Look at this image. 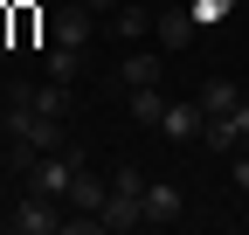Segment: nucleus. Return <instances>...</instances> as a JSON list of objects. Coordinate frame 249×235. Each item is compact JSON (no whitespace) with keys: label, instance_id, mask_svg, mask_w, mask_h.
<instances>
[{"label":"nucleus","instance_id":"1","mask_svg":"<svg viewBox=\"0 0 249 235\" xmlns=\"http://www.w3.org/2000/svg\"><path fill=\"white\" fill-rule=\"evenodd\" d=\"M0 125H7L14 145H28V152H62L70 145V132H62V118L35 111V97H28V83H14L7 90V111H0Z\"/></svg>","mask_w":249,"mask_h":235},{"label":"nucleus","instance_id":"2","mask_svg":"<svg viewBox=\"0 0 249 235\" xmlns=\"http://www.w3.org/2000/svg\"><path fill=\"white\" fill-rule=\"evenodd\" d=\"M104 228H111V235H124V228H145V173H139V166H118V173H111Z\"/></svg>","mask_w":249,"mask_h":235},{"label":"nucleus","instance_id":"3","mask_svg":"<svg viewBox=\"0 0 249 235\" xmlns=\"http://www.w3.org/2000/svg\"><path fill=\"white\" fill-rule=\"evenodd\" d=\"M76 166H83V145H62V152H42L35 166H28V194H49L70 208V180H76Z\"/></svg>","mask_w":249,"mask_h":235},{"label":"nucleus","instance_id":"4","mask_svg":"<svg viewBox=\"0 0 249 235\" xmlns=\"http://www.w3.org/2000/svg\"><path fill=\"white\" fill-rule=\"evenodd\" d=\"M62 221L70 215H62V201H49V194H21V208L7 215V228H21V235H55Z\"/></svg>","mask_w":249,"mask_h":235},{"label":"nucleus","instance_id":"5","mask_svg":"<svg viewBox=\"0 0 249 235\" xmlns=\"http://www.w3.org/2000/svg\"><path fill=\"white\" fill-rule=\"evenodd\" d=\"M49 35H55L62 49H90V35H97V7H90V0L55 7V14H49Z\"/></svg>","mask_w":249,"mask_h":235},{"label":"nucleus","instance_id":"6","mask_svg":"<svg viewBox=\"0 0 249 235\" xmlns=\"http://www.w3.org/2000/svg\"><path fill=\"white\" fill-rule=\"evenodd\" d=\"M160 132H166L173 145H194V138L208 132V111H201V97H194V104H166V111H160Z\"/></svg>","mask_w":249,"mask_h":235},{"label":"nucleus","instance_id":"7","mask_svg":"<svg viewBox=\"0 0 249 235\" xmlns=\"http://www.w3.org/2000/svg\"><path fill=\"white\" fill-rule=\"evenodd\" d=\"M180 215H187V194H180L173 180H145V221L166 228V221H180Z\"/></svg>","mask_w":249,"mask_h":235},{"label":"nucleus","instance_id":"8","mask_svg":"<svg viewBox=\"0 0 249 235\" xmlns=\"http://www.w3.org/2000/svg\"><path fill=\"white\" fill-rule=\"evenodd\" d=\"M104 201H111V180H97L90 166H76V180H70V215H104Z\"/></svg>","mask_w":249,"mask_h":235},{"label":"nucleus","instance_id":"9","mask_svg":"<svg viewBox=\"0 0 249 235\" xmlns=\"http://www.w3.org/2000/svg\"><path fill=\"white\" fill-rule=\"evenodd\" d=\"M160 55H152V49H132V55H124V63H118V90H152V83H160Z\"/></svg>","mask_w":249,"mask_h":235},{"label":"nucleus","instance_id":"10","mask_svg":"<svg viewBox=\"0 0 249 235\" xmlns=\"http://www.w3.org/2000/svg\"><path fill=\"white\" fill-rule=\"evenodd\" d=\"M111 35H118V42H145V35H152V14L132 7V0H118V7H111Z\"/></svg>","mask_w":249,"mask_h":235},{"label":"nucleus","instance_id":"11","mask_svg":"<svg viewBox=\"0 0 249 235\" xmlns=\"http://www.w3.org/2000/svg\"><path fill=\"white\" fill-rule=\"evenodd\" d=\"M152 35H160V49H187V42H194V14H187V7H166L160 21H152Z\"/></svg>","mask_w":249,"mask_h":235},{"label":"nucleus","instance_id":"12","mask_svg":"<svg viewBox=\"0 0 249 235\" xmlns=\"http://www.w3.org/2000/svg\"><path fill=\"white\" fill-rule=\"evenodd\" d=\"M42 76H49V83H76V76H83V49H62V42H55V49L42 55Z\"/></svg>","mask_w":249,"mask_h":235},{"label":"nucleus","instance_id":"13","mask_svg":"<svg viewBox=\"0 0 249 235\" xmlns=\"http://www.w3.org/2000/svg\"><path fill=\"white\" fill-rule=\"evenodd\" d=\"M235 104H242V90H235L229 76H208V83H201V111H208V118H229Z\"/></svg>","mask_w":249,"mask_h":235},{"label":"nucleus","instance_id":"14","mask_svg":"<svg viewBox=\"0 0 249 235\" xmlns=\"http://www.w3.org/2000/svg\"><path fill=\"white\" fill-rule=\"evenodd\" d=\"M124 111H132V125H160V111H166L160 83H152V90H124Z\"/></svg>","mask_w":249,"mask_h":235},{"label":"nucleus","instance_id":"15","mask_svg":"<svg viewBox=\"0 0 249 235\" xmlns=\"http://www.w3.org/2000/svg\"><path fill=\"white\" fill-rule=\"evenodd\" d=\"M201 138L214 145V152H229V159L242 152V132H235V118H208V132H201Z\"/></svg>","mask_w":249,"mask_h":235},{"label":"nucleus","instance_id":"16","mask_svg":"<svg viewBox=\"0 0 249 235\" xmlns=\"http://www.w3.org/2000/svg\"><path fill=\"white\" fill-rule=\"evenodd\" d=\"M28 97H35V111L62 118V111H70V83H28Z\"/></svg>","mask_w":249,"mask_h":235},{"label":"nucleus","instance_id":"17","mask_svg":"<svg viewBox=\"0 0 249 235\" xmlns=\"http://www.w3.org/2000/svg\"><path fill=\"white\" fill-rule=\"evenodd\" d=\"M42 28H49V21H42L35 7H28V0H14V49H28V42H42Z\"/></svg>","mask_w":249,"mask_h":235},{"label":"nucleus","instance_id":"18","mask_svg":"<svg viewBox=\"0 0 249 235\" xmlns=\"http://www.w3.org/2000/svg\"><path fill=\"white\" fill-rule=\"evenodd\" d=\"M187 14H194V28H214V21H229V14H235V0H194Z\"/></svg>","mask_w":249,"mask_h":235},{"label":"nucleus","instance_id":"19","mask_svg":"<svg viewBox=\"0 0 249 235\" xmlns=\"http://www.w3.org/2000/svg\"><path fill=\"white\" fill-rule=\"evenodd\" d=\"M229 118H235V132H242V145H249V97H242V104H235Z\"/></svg>","mask_w":249,"mask_h":235},{"label":"nucleus","instance_id":"20","mask_svg":"<svg viewBox=\"0 0 249 235\" xmlns=\"http://www.w3.org/2000/svg\"><path fill=\"white\" fill-rule=\"evenodd\" d=\"M235 187L249 194V152H235Z\"/></svg>","mask_w":249,"mask_h":235},{"label":"nucleus","instance_id":"21","mask_svg":"<svg viewBox=\"0 0 249 235\" xmlns=\"http://www.w3.org/2000/svg\"><path fill=\"white\" fill-rule=\"evenodd\" d=\"M90 7H97V14H111V7H118V0H90Z\"/></svg>","mask_w":249,"mask_h":235},{"label":"nucleus","instance_id":"22","mask_svg":"<svg viewBox=\"0 0 249 235\" xmlns=\"http://www.w3.org/2000/svg\"><path fill=\"white\" fill-rule=\"evenodd\" d=\"M0 221H7V215H0Z\"/></svg>","mask_w":249,"mask_h":235}]
</instances>
